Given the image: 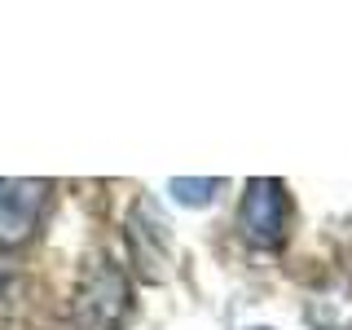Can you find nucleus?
Masks as SVG:
<instances>
[{
    "mask_svg": "<svg viewBox=\"0 0 352 330\" xmlns=\"http://www.w3.org/2000/svg\"><path fill=\"white\" fill-rule=\"evenodd\" d=\"M128 313H132V286L124 269L110 260H93L71 300L75 330H119L128 322Z\"/></svg>",
    "mask_w": 352,
    "mask_h": 330,
    "instance_id": "nucleus-1",
    "label": "nucleus"
},
{
    "mask_svg": "<svg viewBox=\"0 0 352 330\" xmlns=\"http://www.w3.org/2000/svg\"><path fill=\"white\" fill-rule=\"evenodd\" d=\"M238 229L251 247L273 251L286 242L291 229V194L278 176H251L242 190V207H238Z\"/></svg>",
    "mask_w": 352,
    "mask_h": 330,
    "instance_id": "nucleus-2",
    "label": "nucleus"
},
{
    "mask_svg": "<svg viewBox=\"0 0 352 330\" xmlns=\"http://www.w3.org/2000/svg\"><path fill=\"white\" fill-rule=\"evenodd\" d=\"M49 181H0V247H22L40 229Z\"/></svg>",
    "mask_w": 352,
    "mask_h": 330,
    "instance_id": "nucleus-3",
    "label": "nucleus"
},
{
    "mask_svg": "<svg viewBox=\"0 0 352 330\" xmlns=\"http://www.w3.org/2000/svg\"><path fill=\"white\" fill-rule=\"evenodd\" d=\"M124 238H128V251H132V264H137L141 278H163V264L172 260V238H168V225L154 207L141 198L137 207L128 212L124 220Z\"/></svg>",
    "mask_w": 352,
    "mask_h": 330,
    "instance_id": "nucleus-4",
    "label": "nucleus"
},
{
    "mask_svg": "<svg viewBox=\"0 0 352 330\" xmlns=\"http://www.w3.org/2000/svg\"><path fill=\"white\" fill-rule=\"evenodd\" d=\"M168 190H172V198L181 207H207V203H212V194L220 190V181H216V176H203V181H185V176H176Z\"/></svg>",
    "mask_w": 352,
    "mask_h": 330,
    "instance_id": "nucleus-5",
    "label": "nucleus"
}]
</instances>
